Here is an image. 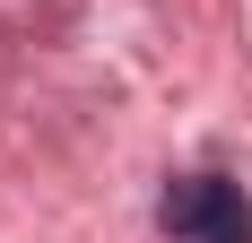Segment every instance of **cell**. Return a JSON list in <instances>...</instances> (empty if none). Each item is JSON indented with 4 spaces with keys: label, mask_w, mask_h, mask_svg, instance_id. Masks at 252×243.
Segmentation results:
<instances>
[{
    "label": "cell",
    "mask_w": 252,
    "mask_h": 243,
    "mask_svg": "<svg viewBox=\"0 0 252 243\" xmlns=\"http://www.w3.org/2000/svg\"><path fill=\"white\" fill-rule=\"evenodd\" d=\"M157 226L183 243H252V209L235 182H218V174H183V182H165V200H157Z\"/></svg>",
    "instance_id": "cell-1"
}]
</instances>
